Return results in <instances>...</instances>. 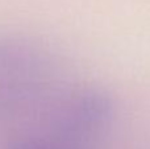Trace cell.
<instances>
[{
  "label": "cell",
  "instance_id": "6da1fadb",
  "mask_svg": "<svg viewBox=\"0 0 150 149\" xmlns=\"http://www.w3.org/2000/svg\"><path fill=\"white\" fill-rule=\"evenodd\" d=\"M9 149H54V148L37 141H17L13 143L9 147Z\"/></svg>",
  "mask_w": 150,
  "mask_h": 149
}]
</instances>
